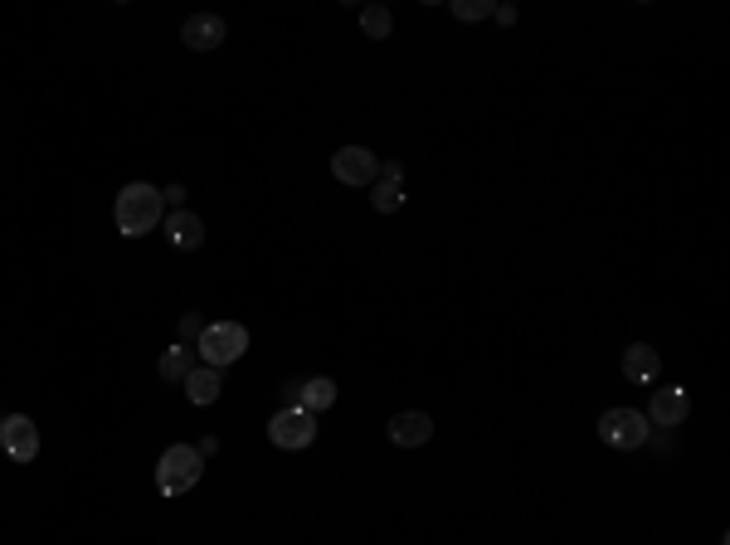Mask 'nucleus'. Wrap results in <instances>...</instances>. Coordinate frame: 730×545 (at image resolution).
Returning <instances> with one entry per match:
<instances>
[{
  "mask_svg": "<svg viewBox=\"0 0 730 545\" xmlns=\"http://www.w3.org/2000/svg\"><path fill=\"white\" fill-rule=\"evenodd\" d=\"M112 219H117V234H122V239H146V234H156V224L166 219V200H161L156 185L132 181V185L117 190Z\"/></svg>",
  "mask_w": 730,
  "mask_h": 545,
  "instance_id": "obj_1",
  "label": "nucleus"
},
{
  "mask_svg": "<svg viewBox=\"0 0 730 545\" xmlns=\"http://www.w3.org/2000/svg\"><path fill=\"white\" fill-rule=\"evenodd\" d=\"M205 473V458H200V448L195 443H171L166 453H161V463H156V492L161 497H181L190 492L195 482Z\"/></svg>",
  "mask_w": 730,
  "mask_h": 545,
  "instance_id": "obj_2",
  "label": "nucleus"
},
{
  "mask_svg": "<svg viewBox=\"0 0 730 545\" xmlns=\"http://www.w3.org/2000/svg\"><path fill=\"white\" fill-rule=\"evenodd\" d=\"M244 351H249V327H239V322H205L200 341H195V356L210 370L244 361Z\"/></svg>",
  "mask_w": 730,
  "mask_h": 545,
  "instance_id": "obj_3",
  "label": "nucleus"
},
{
  "mask_svg": "<svg viewBox=\"0 0 730 545\" xmlns=\"http://www.w3.org/2000/svg\"><path fill=\"white\" fill-rule=\"evenodd\" d=\"M268 438H273V448H312V438H317V414H307L302 404H283L273 419H268Z\"/></svg>",
  "mask_w": 730,
  "mask_h": 545,
  "instance_id": "obj_4",
  "label": "nucleus"
},
{
  "mask_svg": "<svg viewBox=\"0 0 730 545\" xmlns=\"http://www.w3.org/2000/svg\"><path fill=\"white\" fill-rule=\"evenodd\" d=\"M599 438L609 443V448H643L648 443V414H638V409H609L604 419H599Z\"/></svg>",
  "mask_w": 730,
  "mask_h": 545,
  "instance_id": "obj_5",
  "label": "nucleus"
},
{
  "mask_svg": "<svg viewBox=\"0 0 730 545\" xmlns=\"http://www.w3.org/2000/svg\"><path fill=\"white\" fill-rule=\"evenodd\" d=\"M0 448H5L10 463H35L39 458L35 419H30V414H10V419H0Z\"/></svg>",
  "mask_w": 730,
  "mask_h": 545,
  "instance_id": "obj_6",
  "label": "nucleus"
},
{
  "mask_svg": "<svg viewBox=\"0 0 730 545\" xmlns=\"http://www.w3.org/2000/svg\"><path fill=\"white\" fill-rule=\"evenodd\" d=\"M331 176L341 185H375V176H380V156L365 151V146H341V151L331 156Z\"/></svg>",
  "mask_w": 730,
  "mask_h": 545,
  "instance_id": "obj_7",
  "label": "nucleus"
},
{
  "mask_svg": "<svg viewBox=\"0 0 730 545\" xmlns=\"http://www.w3.org/2000/svg\"><path fill=\"white\" fill-rule=\"evenodd\" d=\"M687 409H692V400H687V390H682V385H662V390H653V404H648V424L677 429V424L687 419Z\"/></svg>",
  "mask_w": 730,
  "mask_h": 545,
  "instance_id": "obj_8",
  "label": "nucleus"
},
{
  "mask_svg": "<svg viewBox=\"0 0 730 545\" xmlns=\"http://www.w3.org/2000/svg\"><path fill=\"white\" fill-rule=\"evenodd\" d=\"M161 229H166L171 249H181V254H195L205 244V224H200V215H190V210H171V215L161 219Z\"/></svg>",
  "mask_w": 730,
  "mask_h": 545,
  "instance_id": "obj_9",
  "label": "nucleus"
},
{
  "mask_svg": "<svg viewBox=\"0 0 730 545\" xmlns=\"http://www.w3.org/2000/svg\"><path fill=\"white\" fill-rule=\"evenodd\" d=\"M181 39H185V49L210 54V49L224 44V20H219V15H190V20L181 25Z\"/></svg>",
  "mask_w": 730,
  "mask_h": 545,
  "instance_id": "obj_10",
  "label": "nucleus"
},
{
  "mask_svg": "<svg viewBox=\"0 0 730 545\" xmlns=\"http://www.w3.org/2000/svg\"><path fill=\"white\" fill-rule=\"evenodd\" d=\"M429 438H434V419L419 414V409L390 419V443H400V448H419V443H429Z\"/></svg>",
  "mask_w": 730,
  "mask_h": 545,
  "instance_id": "obj_11",
  "label": "nucleus"
},
{
  "mask_svg": "<svg viewBox=\"0 0 730 545\" xmlns=\"http://www.w3.org/2000/svg\"><path fill=\"white\" fill-rule=\"evenodd\" d=\"M181 385H185V400L200 404V409H205V404H215L219 390H224V385H219V370H210V365H195Z\"/></svg>",
  "mask_w": 730,
  "mask_h": 545,
  "instance_id": "obj_12",
  "label": "nucleus"
},
{
  "mask_svg": "<svg viewBox=\"0 0 730 545\" xmlns=\"http://www.w3.org/2000/svg\"><path fill=\"white\" fill-rule=\"evenodd\" d=\"M623 375H628V380H638V385L657 380V351L648 346V341H638V346H628V351H623Z\"/></svg>",
  "mask_w": 730,
  "mask_h": 545,
  "instance_id": "obj_13",
  "label": "nucleus"
},
{
  "mask_svg": "<svg viewBox=\"0 0 730 545\" xmlns=\"http://www.w3.org/2000/svg\"><path fill=\"white\" fill-rule=\"evenodd\" d=\"M297 404H302L307 414L331 409V404H336V380H327V375H312L307 385H297Z\"/></svg>",
  "mask_w": 730,
  "mask_h": 545,
  "instance_id": "obj_14",
  "label": "nucleus"
},
{
  "mask_svg": "<svg viewBox=\"0 0 730 545\" xmlns=\"http://www.w3.org/2000/svg\"><path fill=\"white\" fill-rule=\"evenodd\" d=\"M156 370H161V380H171V385H181L185 375L195 370V346H185V341H176V346H171V351L161 356V365H156Z\"/></svg>",
  "mask_w": 730,
  "mask_h": 545,
  "instance_id": "obj_15",
  "label": "nucleus"
},
{
  "mask_svg": "<svg viewBox=\"0 0 730 545\" xmlns=\"http://www.w3.org/2000/svg\"><path fill=\"white\" fill-rule=\"evenodd\" d=\"M361 30L370 39H390V35H395V15H390L385 5H365V10H361Z\"/></svg>",
  "mask_w": 730,
  "mask_h": 545,
  "instance_id": "obj_16",
  "label": "nucleus"
},
{
  "mask_svg": "<svg viewBox=\"0 0 730 545\" xmlns=\"http://www.w3.org/2000/svg\"><path fill=\"white\" fill-rule=\"evenodd\" d=\"M370 205H375L380 215H395V210L404 205V190L400 185H390V181H380L375 190H370Z\"/></svg>",
  "mask_w": 730,
  "mask_h": 545,
  "instance_id": "obj_17",
  "label": "nucleus"
},
{
  "mask_svg": "<svg viewBox=\"0 0 730 545\" xmlns=\"http://www.w3.org/2000/svg\"><path fill=\"white\" fill-rule=\"evenodd\" d=\"M453 15L473 25V20H487V15H497V5H492V0H453Z\"/></svg>",
  "mask_w": 730,
  "mask_h": 545,
  "instance_id": "obj_18",
  "label": "nucleus"
},
{
  "mask_svg": "<svg viewBox=\"0 0 730 545\" xmlns=\"http://www.w3.org/2000/svg\"><path fill=\"white\" fill-rule=\"evenodd\" d=\"M200 331H205L200 312H185V317H181V341H185V346H190V341H200Z\"/></svg>",
  "mask_w": 730,
  "mask_h": 545,
  "instance_id": "obj_19",
  "label": "nucleus"
},
{
  "mask_svg": "<svg viewBox=\"0 0 730 545\" xmlns=\"http://www.w3.org/2000/svg\"><path fill=\"white\" fill-rule=\"evenodd\" d=\"M385 181H390V185L404 181V166H400V161H390V166H385Z\"/></svg>",
  "mask_w": 730,
  "mask_h": 545,
  "instance_id": "obj_20",
  "label": "nucleus"
},
{
  "mask_svg": "<svg viewBox=\"0 0 730 545\" xmlns=\"http://www.w3.org/2000/svg\"><path fill=\"white\" fill-rule=\"evenodd\" d=\"M492 20H502V25H516V10H511V5H497V15H492Z\"/></svg>",
  "mask_w": 730,
  "mask_h": 545,
  "instance_id": "obj_21",
  "label": "nucleus"
}]
</instances>
